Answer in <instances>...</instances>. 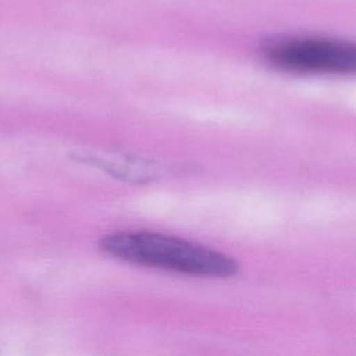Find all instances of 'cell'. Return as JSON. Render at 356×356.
Listing matches in <instances>:
<instances>
[{"mask_svg":"<svg viewBox=\"0 0 356 356\" xmlns=\"http://www.w3.org/2000/svg\"><path fill=\"white\" fill-rule=\"evenodd\" d=\"M99 246L115 259L182 274L227 278L239 271L238 263L218 250L159 232H114Z\"/></svg>","mask_w":356,"mask_h":356,"instance_id":"cell-1","label":"cell"},{"mask_svg":"<svg viewBox=\"0 0 356 356\" xmlns=\"http://www.w3.org/2000/svg\"><path fill=\"white\" fill-rule=\"evenodd\" d=\"M273 67L298 74H352L356 68L353 43L327 36H280L261 44Z\"/></svg>","mask_w":356,"mask_h":356,"instance_id":"cell-2","label":"cell"}]
</instances>
